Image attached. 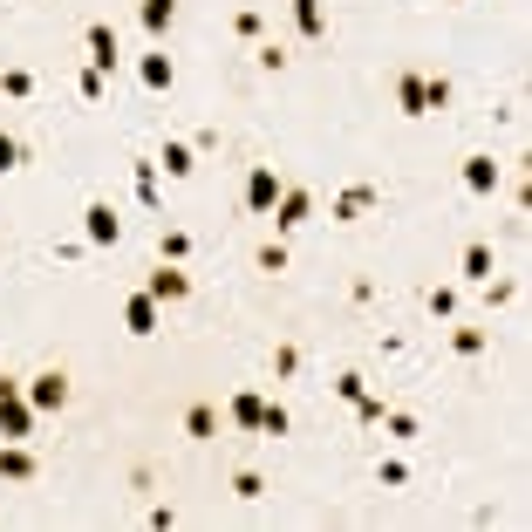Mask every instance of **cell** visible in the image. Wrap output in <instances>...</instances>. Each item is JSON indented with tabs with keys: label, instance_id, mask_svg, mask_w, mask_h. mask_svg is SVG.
Returning a JSON list of instances; mask_svg holds the SVG:
<instances>
[{
	"label": "cell",
	"instance_id": "6da1fadb",
	"mask_svg": "<svg viewBox=\"0 0 532 532\" xmlns=\"http://www.w3.org/2000/svg\"><path fill=\"white\" fill-rule=\"evenodd\" d=\"M266 219H273L280 239H287V232H301L307 219H314V191H307V185H280V198H273V212H266Z\"/></svg>",
	"mask_w": 532,
	"mask_h": 532
},
{
	"label": "cell",
	"instance_id": "7a4b0ae2",
	"mask_svg": "<svg viewBox=\"0 0 532 532\" xmlns=\"http://www.w3.org/2000/svg\"><path fill=\"white\" fill-rule=\"evenodd\" d=\"M280 185H287V178H280L273 164H253V171H246V191H239V205H246L253 219H266V212H273V198H280Z\"/></svg>",
	"mask_w": 532,
	"mask_h": 532
},
{
	"label": "cell",
	"instance_id": "3957f363",
	"mask_svg": "<svg viewBox=\"0 0 532 532\" xmlns=\"http://www.w3.org/2000/svg\"><path fill=\"white\" fill-rule=\"evenodd\" d=\"M82 48H89V69L116 76V62H123V41H116L110 21H89V28H82Z\"/></svg>",
	"mask_w": 532,
	"mask_h": 532
},
{
	"label": "cell",
	"instance_id": "277c9868",
	"mask_svg": "<svg viewBox=\"0 0 532 532\" xmlns=\"http://www.w3.org/2000/svg\"><path fill=\"white\" fill-rule=\"evenodd\" d=\"M82 239H89V246H116V239H123V219H116L110 198H89V205H82Z\"/></svg>",
	"mask_w": 532,
	"mask_h": 532
},
{
	"label": "cell",
	"instance_id": "5b68a950",
	"mask_svg": "<svg viewBox=\"0 0 532 532\" xmlns=\"http://www.w3.org/2000/svg\"><path fill=\"white\" fill-rule=\"evenodd\" d=\"M21 389H28L35 417H48V410H69V376H62V369H41V376H28Z\"/></svg>",
	"mask_w": 532,
	"mask_h": 532
},
{
	"label": "cell",
	"instance_id": "8992f818",
	"mask_svg": "<svg viewBox=\"0 0 532 532\" xmlns=\"http://www.w3.org/2000/svg\"><path fill=\"white\" fill-rule=\"evenodd\" d=\"M457 178H464V191H471V198H492V191L505 185L498 157H485V151H471V157H464V164H457Z\"/></svg>",
	"mask_w": 532,
	"mask_h": 532
},
{
	"label": "cell",
	"instance_id": "52a82bcc",
	"mask_svg": "<svg viewBox=\"0 0 532 532\" xmlns=\"http://www.w3.org/2000/svg\"><path fill=\"white\" fill-rule=\"evenodd\" d=\"M123 328H130V335H137V342H144V335H157V328H164V301H157V294H144V287H137V294H130V301H123Z\"/></svg>",
	"mask_w": 532,
	"mask_h": 532
},
{
	"label": "cell",
	"instance_id": "ba28073f",
	"mask_svg": "<svg viewBox=\"0 0 532 532\" xmlns=\"http://www.w3.org/2000/svg\"><path fill=\"white\" fill-rule=\"evenodd\" d=\"M144 294H157L164 307H178V301H191V273L178 260H157V273L144 280Z\"/></svg>",
	"mask_w": 532,
	"mask_h": 532
},
{
	"label": "cell",
	"instance_id": "9c48e42d",
	"mask_svg": "<svg viewBox=\"0 0 532 532\" xmlns=\"http://www.w3.org/2000/svg\"><path fill=\"white\" fill-rule=\"evenodd\" d=\"M376 198H382L376 185H348V191H335V198H328V219H335V226H355V219H362Z\"/></svg>",
	"mask_w": 532,
	"mask_h": 532
},
{
	"label": "cell",
	"instance_id": "30bf717a",
	"mask_svg": "<svg viewBox=\"0 0 532 532\" xmlns=\"http://www.w3.org/2000/svg\"><path fill=\"white\" fill-rule=\"evenodd\" d=\"M457 280H464V287H485V280H492V239H464V253H457Z\"/></svg>",
	"mask_w": 532,
	"mask_h": 532
},
{
	"label": "cell",
	"instance_id": "8fae6325",
	"mask_svg": "<svg viewBox=\"0 0 532 532\" xmlns=\"http://www.w3.org/2000/svg\"><path fill=\"white\" fill-rule=\"evenodd\" d=\"M35 471L41 464H35V451H28L21 437H0V478H7V485H28Z\"/></svg>",
	"mask_w": 532,
	"mask_h": 532
},
{
	"label": "cell",
	"instance_id": "7c38bea8",
	"mask_svg": "<svg viewBox=\"0 0 532 532\" xmlns=\"http://www.w3.org/2000/svg\"><path fill=\"white\" fill-rule=\"evenodd\" d=\"M137 21H144V35L164 41L171 35V21H178V0H137Z\"/></svg>",
	"mask_w": 532,
	"mask_h": 532
},
{
	"label": "cell",
	"instance_id": "4fadbf2b",
	"mask_svg": "<svg viewBox=\"0 0 532 532\" xmlns=\"http://www.w3.org/2000/svg\"><path fill=\"white\" fill-rule=\"evenodd\" d=\"M137 82H144V89H157V96H164V89H171V82H178V69H171V55H164V48H151V55H144V62H137Z\"/></svg>",
	"mask_w": 532,
	"mask_h": 532
},
{
	"label": "cell",
	"instance_id": "5bb4252c",
	"mask_svg": "<svg viewBox=\"0 0 532 532\" xmlns=\"http://www.w3.org/2000/svg\"><path fill=\"white\" fill-rule=\"evenodd\" d=\"M396 110L403 116H430V103H423V69H403V76H396Z\"/></svg>",
	"mask_w": 532,
	"mask_h": 532
},
{
	"label": "cell",
	"instance_id": "9a60e30c",
	"mask_svg": "<svg viewBox=\"0 0 532 532\" xmlns=\"http://www.w3.org/2000/svg\"><path fill=\"white\" fill-rule=\"evenodd\" d=\"M294 7V28H301L307 41H328V7L321 0H287Z\"/></svg>",
	"mask_w": 532,
	"mask_h": 532
},
{
	"label": "cell",
	"instance_id": "2e32d148",
	"mask_svg": "<svg viewBox=\"0 0 532 532\" xmlns=\"http://www.w3.org/2000/svg\"><path fill=\"white\" fill-rule=\"evenodd\" d=\"M185 437L191 444H212V437H219V403H191L185 410Z\"/></svg>",
	"mask_w": 532,
	"mask_h": 532
},
{
	"label": "cell",
	"instance_id": "e0dca14e",
	"mask_svg": "<svg viewBox=\"0 0 532 532\" xmlns=\"http://www.w3.org/2000/svg\"><path fill=\"white\" fill-rule=\"evenodd\" d=\"M157 164H164V178H191V171H198V144H178V137H171V144L157 151Z\"/></svg>",
	"mask_w": 532,
	"mask_h": 532
},
{
	"label": "cell",
	"instance_id": "ac0fdd59",
	"mask_svg": "<svg viewBox=\"0 0 532 532\" xmlns=\"http://www.w3.org/2000/svg\"><path fill=\"white\" fill-rule=\"evenodd\" d=\"M260 410H266L260 389H239V396H232V423H239L246 437H260Z\"/></svg>",
	"mask_w": 532,
	"mask_h": 532
},
{
	"label": "cell",
	"instance_id": "d6986e66",
	"mask_svg": "<svg viewBox=\"0 0 532 532\" xmlns=\"http://www.w3.org/2000/svg\"><path fill=\"white\" fill-rule=\"evenodd\" d=\"M485 348H492V328H451V355L471 362V355H485Z\"/></svg>",
	"mask_w": 532,
	"mask_h": 532
},
{
	"label": "cell",
	"instance_id": "ffe728a7",
	"mask_svg": "<svg viewBox=\"0 0 532 532\" xmlns=\"http://www.w3.org/2000/svg\"><path fill=\"white\" fill-rule=\"evenodd\" d=\"M382 417H389V403H382L376 389H362V396H355V423H362V430H376Z\"/></svg>",
	"mask_w": 532,
	"mask_h": 532
},
{
	"label": "cell",
	"instance_id": "44dd1931",
	"mask_svg": "<svg viewBox=\"0 0 532 532\" xmlns=\"http://www.w3.org/2000/svg\"><path fill=\"white\" fill-rule=\"evenodd\" d=\"M0 96L28 103V96H35V76H28V69H0Z\"/></svg>",
	"mask_w": 532,
	"mask_h": 532
},
{
	"label": "cell",
	"instance_id": "7402d4cb",
	"mask_svg": "<svg viewBox=\"0 0 532 532\" xmlns=\"http://www.w3.org/2000/svg\"><path fill=\"white\" fill-rule=\"evenodd\" d=\"M185 253H191V232H178V226L157 232V260H178V266H185Z\"/></svg>",
	"mask_w": 532,
	"mask_h": 532
},
{
	"label": "cell",
	"instance_id": "603a6c76",
	"mask_svg": "<svg viewBox=\"0 0 532 532\" xmlns=\"http://www.w3.org/2000/svg\"><path fill=\"white\" fill-rule=\"evenodd\" d=\"M294 376H301V348L280 342V348H273V382H294Z\"/></svg>",
	"mask_w": 532,
	"mask_h": 532
},
{
	"label": "cell",
	"instance_id": "cb8c5ba5",
	"mask_svg": "<svg viewBox=\"0 0 532 532\" xmlns=\"http://www.w3.org/2000/svg\"><path fill=\"white\" fill-rule=\"evenodd\" d=\"M232 35H239V41H260L266 35V14H260V7H239V14H232Z\"/></svg>",
	"mask_w": 532,
	"mask_h": 532
},
{
	"label": "cell",
	"instance_id": "d4e9b609",
	"mask_svg": "<svg viewBox=\"0 0 532 532\" xmlns=\"http://www.w3.org/2000/svg\"><path fill=\"white\" fill-rule=\"evenodd\" d=\"M287 430H294L287 403H266V410H260V437H287Z\"/></svg>",
	"mask_w": 532,
	"mask_h": 532
},
{
	"label": "cell",
	"instance_id": "484cf974",
	"mask_svg": "<svg viewBox=\"0 0 532 532\" xmlns=\"http://www.w3.org/2000/svg\"><path fill=\"white\" fill-rule=\"evenodd\" d=\"M423 307H430L437 321H451V314H457V287H430V294H423Z\"/></svg>",
	"mask_w": 532,
	"mask_h": 532
},
{
	"label": "cell",
	"instance_id": "4316f807",
	"mask_svg": "<svg viewBox=\"0 0 532 532\" xmlns=\"http://www.w3.org/2000/svg\"><path fill=\"white\" fill-rule=\"evenodd\" d=\"M376 485H389V492H396V485H410V464H403V457H382V464H376Z\"/></svg>",
	"mask_w": 532,
	"mask_h": 532
},
{
	"label": "cell",
	"instance_id": "83f0119b",
	"mask_svg": "<svg viewBox=\"0 0 532 532\" xmlns=\"http://www.w3.org/2000/svg\"><path fill=\"white\" fill-rule=\"evenodd\" d=\"M253 62H260L266 76H280V69H287V48H280V41H260V48H253Z\"/></svg>",
	"mask_w": 532,
	"mask_h": 532
},
{
	"label": "cell",
	"instance_id": "f1b7e54d",
	"mask_svg": "<svg viewBox=\"0 0 532 532\" xmlns=\"http://www.w3.org/2000/svg\"><path fill=\"white\" fill-rule=\"evenodd\" d=\"M362 389H369V376H362V369H342V376H335V396H342V403H355Z\"/></svg>",
	"mask_w": 532,
	"mask_h": 532
},
{
	"label": "cell",
	"instance_id": "f546056e",
	"mask_svg": "<svg viewBox=\"0 0 532 532\" xmlns=\"http://www.w3.org/2000/svg\"><path fill=\"white\" fill-rule=\"evenodd\" d=\"M423 103L444 110V103H451V76H423Z\"/></svg>",
	"mask_w": 532,
	"mask_h": 532
},
{
	"label": "cell",
	"instance_id": "4dcf8cb0",
	"mask_svg": "<svg viewBox=\"0 0 532 532\" xmlns=\"http://www.w3.org/2000/svg\"><path fill=\"white\" fill-rule=\"evenodd\" d=\"M21 137H7V130H0V178H7V171H21Z\"/></svg>",
	"mask_w": 532,
	"mask_h": 532
},
{
	"label": "cell",
	"instance_id": "1f68e13d",
	"mask_svg": "<svg viewBox=\"0 0 532 532\" xmlns=\"http://www.w3.org/2000/svg\"><path fill=\"white\" fill-rule=\"evenodd\" d=\"M260 492H266L260 471H232V498H260Z\"/></svg>",
	"mask_w": 532,
	"mask_h": 532
},
{
	"label": "cell",
	"instance_id": "d6a6232c",
	"mask_svg": "<svg viewBox=\"0 0 532 532\" xmlns=\"http://www.w3.org/2000/svg\"><path fill=\"white\" fill-rule=\"evenodd\" d=\"M519 301V280H485V307H505Z\"/></svg>",
	"mask_w": 532,
	"mask_h": 532
},
{
	"label": "cell",
	"instance_id": "836d02e7",
	"mask_svg": "<svg viewBox=\"0 0 532 532\" xmlns=\"http://www.w3.org/2000/svg\"><path fill=\"white\" fill-rule=\"evenodd\" d=\"M260 273H287V246H280V239H266V246H260Z\"/></svg>",
	"mask_w": 532,
	"mask_h": 532
},
{
	"label": "cell",
	"instance_id": "e575fe53",
	"mask_svg": "<svg viewBox=\"0 0 532 532\" xmlns=\"http://www.w3.org/2000/svg\"><path fill=\"white\" fill-rule=\"evenodd\" d=\"M382 430H389V437H417V417H410V410H389Z\"/></svg>",
	"mask_w": 532,
	"mask_h": 532
},
{
	"label": "cell",
	"instance_id": "d590c367",
	"mask_svg": "<svg viewBox=\"0 0 532 532\" xmlns=\"http://www.w3.org/2000/svg\"><path fill=\"white\" fill-rule=\"evenodd\" d=\"M76 89H82V103H103V69H82Z\"/></svg>",
	"mask_w": 532,
	"mask_h": 532
}]
</instances>
